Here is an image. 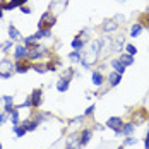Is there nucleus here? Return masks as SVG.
I'll list each match as a JSON object with an SVG mask.
<instances>
[{
  "label": "nucleus",
  "mask_w": 149,
  "mask_h": 149,
  "mask_svg": "<svg viewBox=\"0 0 149 149\" xmlns=\"http://www.w3.org/2000/svg\"><path fill=\"white\" fill-rule=\"evenodd\" d=\"M41 40V36H40V33H36V34H33V36H28L26 40H24V45L28 46H38V41Z\"/></svg>",
  "instance_id": "obj_8"
},
{
  "label": "nucleus",
  "mask_w": 149,
  "mask_h": 149,
  "mask_svg": "<svg viewBox=\"0 0 149 149\" xmlns=\"http://www.w3.org/2000/svg\"><path fill=\"white\" fill-rule=\"evenodd\" d=\"M111 67H113V69H115V72H118V74H123V72H125V65H123L118 58L111 60Z\"/></svg>",
  "instance_id": "obj_19"
},
{
  "label": "nucleus",
  "mask_w": 149,
  "mask_h": 149,
  "mask_svg": "<svg viewBox=\"0 0 149 149\" xmlns=\"http://www.w3.org/2000/svg\"><path fill=\"white\" fill-rule=\"evenodd\" d=\"M41 53H43V48H40V46H33L29 50V55H28V58L31 60H36L41 57Z\"/></svg>",
  "instance_id": "obj_15"
},
{
  "label": "nucleus",
  "mask_w": 149,
  "mask_h": 149,
  "mask_svg": "<svg viewBox=\"0 0 149 149\" xmlns=\"http://www.w3.org/2000/svg\"><path fill=\"white\" fill-rule=\"evenodd\" d=\"M72 48H74L75 52H81L84 48V40L82 38H75L74 41H72Z\"/></svg>",
  "instance_id": "obj_21"
},
{
  "label": "nucleus",
  "mask_w": 149,
  "mask_h": 149,
  "mask_svg": "<svg viewBox=\"0 0 149 149\" xmlns=\"http://www.w3.org/2000/svg\"><path fill=\"white\" fill-rule=\"evenodd\" d=\"M117 149H123V148H122V146H120V148H117Z\"/></svg>",
  "instance_id": "obj_38"
},
{
  "label": "nucleus",
  "mask_w": 149,
  "mask_h": 149,
  "mask_svg": "<svg viewBox=\"0 0 149 149\" xmlns=\"http://www.w3.org/2000/svg\"><path fill=\"white\" fill-rule=\"evenodd\" d=\"M3 101H5V104H12L14 103V98L12 96H3Z\"/></svg>",
  "instance_id": "obj_31"
},
{
  "label": "nucleus",
  "mask_w": 149,
  "mask_h": 149,
  "mask_svg": "<svg viewBox=\"0 0 149 149\" xmlns=\"http://www.w3.org/2000/svg\"><path fill=\"white\" fill-rule=\"evenodd\" d=\"M84 117H86V115H81V117H75V118L72 120V123H79V122H82V120H84Z\"/></svg>",
  "instance_id": "obj_34"
},
{
  "label": "nucleus",
  "mask_w": 149,
  "mask_h": 149,
  "mask_svg": "<svg viewBox=\"0 0 149 149\" xmlns=\"http://www.w3.org/2000/svg\"><path fill=\"white\" fill-rule=\"evenodd\" d=\"M10 46H12V41H9V43H7V45L3 46V50H5V52H7V50H9V48H10Z\"/></svg>",
  "instance_id": "obj_36"
},
{
  "label": "nucleus",
  "mask_w": 149,
  "mask_h": 149,
  "mask_svg": "<svg viewBox=\"0 0 149 149\" xmlns=\"http://www.w3.org/2000/svg\"><path fill=\"white\" fill-rule=\"evenodd\" d=\"M15 69V65L10 62L9 58L0 60V77L2 79H9L12 75V70Z\"/></svg>",
  "instance_id": "obj_1"
},
{
  "label": "nucleus",
  "mask_w": 149,
  "mask_h": 149,
  "mask_svg": "<svg viewBox=\"0 0 149 149\" xmlns=\"http://www.w3.org/2000/svg\"><path fill=\"white\" fill-rule=\"evenodd\" d=\"M28 55H29V48H28L26 45H19V46H15V50H14V57H15V60L28 58Z\"/></svg>",
  "instance_id": "obj_4"
},
{
  "label": "nucleus",
  "mask_w": 149,
  "mask_h": 149,
  "mask_svg": "<svg viewBox=\"0 0 149 149\" xmlns=\"http://www.w3.org/2000/svg\"><path fill=\"white\" fill-rule=\"evenodd\" d=\"M2 12H3V9H2V7H0V17H2V15H3V14H2Z\"/></svg>",
  "instance_id": "obj_37"
},
{
  "label": "nucleus",
  "mask_w": 149,
  "mask_h": 149,
  "mask_svg": "<svg viewBox=\"0 0 149 149\" xmlns=\"http://www.w3.org/2000/svg\"><path fill=\"white\" fill-rule=\"evenodd\" d=\"M135 144H137V139H135V137H130V135H129V137L125 139V146H135Z\"/></svg>",
  "instance_id": "obj_28"
},
{
  "label": "nucleus",
  "mask_w": 149,
  "mask_h": 149,
  "mask_svg": "<svg viewBox=\"0 0 149 149\" xmlns=\"http://www.w3.org/2000/svg\"><path fill=\"white\" fill-rule=\"evenodd\" d=\"M123 41H125V40H123V36H122V38H118V40L113 43V52H120V50L123 48Z\"/></svg>",
  "instance_id": "obj_25"
},
{
  "label": "nucleus",
  "mask_w": 149,
  "mask_h": 149,
  "mask_svg": "<svg viewBox=\"0 0 149 149\" xmlns=\"http://www.w3.org/2000/svg\"><path fill=\"white\" fill-rule=\"evenodd\" d=\"M9 36H10V40L14 41V40H17L19 38V31H17V28H14V26H9Z\"/></svg>",
  "instance_id": "obj_24"
},
{
  "label": "nucleus",
  "mask_w": 149,
  "mask_h": 149,
  "mask_svg": "<svg viewBox=\"0 0 149 149\" xmlns=\"http://www.w3.org/2000/svg\"><path fill=\"white\" fill-rule=\"evenodd\" d=\"M91 137H93V130H91V129H84V130L81 132V137H79L81 142H82V146H86V144L89 142Z\"/></svg>",
  "instance_id": "obj_13"
},
{
  "label": "nucleus",
  "mask_w": 149,
  "mask_h": 149,
  "mask_svg": "<svg viewBox=\"0 0 149 149\" xmlns=\"http://www.w3.org/2000/svg\"><path fill=\"white\" fill-rule=\"evenodd\" d=\"M118 60L125 65V67H129V65H132V63H134V55H130V53H120Z\"/></svg>",
  "instance_id": "obj_11"
},
{
  "label": "nucleus",
  "mask_w": 149,
  "mask_h": 149,
  "mask_svg": "<svg viewBox=\"0 0 149 149\" xmlns=\"http://www.w3.org/2000/svg\"><path fill=\"white\" fill-rule=\"evenodd\" d=\"M38 123H40V120H28V122H22V125L28 129V132L36 130V129H38Z\"/></svg>",
  "instance_id": "obj_18"
},
{
  "label": "nucleus",
  "mask_w": 149,
  "mask_h": 149,
  "mask_svg": "<svg viewBox=\"0 0 149 149\" xmlns=\"http://www.w3.org/2000/svg\"><path fill=\"white\" fill-rule=\"evenodd\" d=\"M69 86H70V81L65 79V77L58 79V82H57V89H58L60 93H65V91L69 89Z\"/></svg>",
  "instance_id": "obj_14"
},
{
  "label": "nucleus",
  "mask_w": 149,
  "mask_h": 149,
  "mask_svg": "<svg viewBox=\"0 0 149 149\" xmlns=\"http://www.w3.org/2000/svg\"><path fill=\"white\" fill-rule=\"evenodd\" d=\"M55 22H57L55 15L50 14V12H45V14L40 17L38 28H40V29H50V28H53V24H55Z\"/></svg>",
  "instance_id": "obj_2"
},
{
  "label": "nucleus",
  "mask_w": 149,
  "mask_h": 149,
  "mask_svg": "<svg viewBox=\"0 0 149 149\" xmlns=\"http://www.w3.org/2000/svg\"><path fill=\"white\" fill-rule=\"evenodd\" d=\"M118 28V22L115 21V19H110V21H106L103 24V31L104 33H113V31Z\"/></svg>",
  "instance_id": "obj_10"
},
{
  "label": "nucleus",
  "mask_w": 149,
  "mask_h": 149,
  "mask_svg": "<svg viewBox=\"0 0 149 149\" xmlns=\"http://www.w3.org/2000/svg\"><path fill=\"white\" fill-rule=\"evenodd\" d=\"M142 28H144V26H142L141 22H137V24H134V26L130 28V36H132V38H137V36H139V34L142 33Z\"/></svg>",
  "instance_id": "obj_20"
},
{
  "label": "nucleus",
  "mask_w": 149,
  "mask_h": 149,
  "mask_svg": "<svg viewBox=\"0 0 149 149\" xmlns=\"http://www.w3.org/2000/svg\"><path fill=\"white\" fill-rule=\"evenodd\" d=\"M148 135H149V127H148Z\"/></svg>",
  "instance_id": "obj_39"
},
{
  "label": "nucleus",
  "mask_w": 149,
  "mask_h": 149,
  "mask_svg": "<svg viewBox=\"0 0 149 149\" xmlns=\"http://www.w3.org/2000/svg\"><path fill=\"white\" fill-rule=\"evenodd\" d=\"M28 70H29V65L24 63V62H21V60H17V63H15V72H19V74H26Z\"/></svg>",
  "instance_id": "obj_16"
},
{
  "label": "nucleus",
  "mask_w": 149,
  "mask_h": 149,
  "mask_svg": "<svg viewBox=\"0 0 149 149\" xmlns=\"http://www.w3.org/2000/svg\"><path fill=\"white\" fill-rule=\"evenodd\" d=\"M134 130H135V123H134V122H127V123H123V125H122V134L127 135V137L134 134Z\"/></svg>",
  "instance_id": "obj_9"
},
{
  "label": "nucleus",
  "mask_w": 149,
  "mask_h": 149,
  "mask_svg": "<svg viewBox=\"0 0 149 149\" xmlns=\"http://www.w3.org/2000/svg\"><path fill=\"white\" fill-rule=\"evenodd\" d=\"M12 130H14V134L17 135V137H22V135H26V132H28V129L22 125V127H19V125H15V127H12Z\"/></svg>",
  "instance_id": "obj_22"
},
{
  "label": "nucleus",
  "mask_w": 149,
  "mask_h": 149,
  "mask_svg": "<svg viewBox=\"0 0 149 149\" xmlns=\"http://www.w3.org/2000/svg\"><path fill=\"white\" fill-rule=\"evenodd\" d=\"M69 58L72 60V62H81V60H82V55H81V53H79V52H72V53H69Z\"/></svg>",
  "instance_id": "obj_26"
},
{
  "label": "nucleus",
  "mask_w": 149,
  "mask_h": 149,
  "mask_svg": "<svg viewBox=\"0 0 149 149\" xmlns=\"http://www.w3.org/2000/svg\"><path fill=\"white\" fill-rule=\"evenodd\" d=\"M21 12H22V14H31V9L26 7V5H21Z\"/></svg>",
  "instance_id": "obj_32"
},
{
  "label": "nucleus",
  "mask_w": 149,
  "mask_h": 149,
  "mask_svg": "<svg viewBox=\"0 0 149 149\" xmlns=\"http://www.w3.org/2000/svg\"><path fill=\"white\" fill-rule=\"evenodd\" d=\"M29 106H33V101H31V96H28V98L24 100V103L21 104L19 108H29Z\"/></svg>",
  "instance_id": "obj_29"
},
{
  "label": "nucleus",
  "mask_w": 149,
  "mask_h": 149,
  "mask_svg": "<svg viewBox=\"0 0 149 149\" xmlns=\"http://www.w3.org/2000/svg\"><path fill=\"white\" fill-rule=\"evenodd\" d=\"M0 149H2V144H0Z\"/></svg>",
  "instance_id": "obj_41"
},
{
  "label": "nucleus",
  "mask_w": 149,
  "mask_h": 149,
  "mask_svg": "<svg viewBox=\"0 0 149 149\" xmlns=\"http://www.w3.org/2000/svg\"><path fill=\"white\" fill-rule=\"evenodd\" d=\"M93 111H94V104H93V106H89V108L86 110V113H84V115H91Z\"/></svg>",
  "instance_id": "obj_35"
},
{
  "label": "nucleus",
  "mask_w": 149,
  "mask_h": 149,
  "mask_svg": "<svg viewBox=\"0 0 149 149\" xmlns=\"http://www.w3.org/2000/svg\"><path fill=\"white\" fill-rule=\"evenodd\" d=\"M118 2H125V0H118Z\"/></svg>",
  "instance_id": "obj_40"
},
{
  "label": "nucleus",
  "mask_w": 149,
  "mask_h": 149,
  "mask_svg": "<svg viewBox=\"0 0 149 149\" xmlns=\"http://www.w3.org/2000/svg\"><path fill=\"white\" fill-rule=\"evenodd\" d=\"M91 79H93V84L94 86H101L103 84V81H104V77L101 75V72H93V75H91Z\"/></svg>",
  "instance_id": "obj_17"
},
{
  "label": "nucleus",
  "mask_w": 149,
  "mask_h": 149,
  "mask_svg": "<svg viewBox=\"0 0 149 149\" xmlns=\"http://www.w3.org/2000/svg\"><path fill=\"white\" fill-rule=\"evenodd\" d=\"M7 122V113H0V125Z\"/></svg>",
  "instance_id": "obj_33"
},
{
  "label": "nucleus",
  "mask_w": 149,
  "mask_h": 149,
  "mask_svg": "<svg viewBox=\"0 0 149 149\" xmlns=\"http://www.w3.org/2000/svg\"><path fill=\"white\" fill-rule=\"evenodd\" d=\"M10 120H12V127L19 125V108H14V111L10 113Z\"/></svg>",
  "instance_id": "obj_23"
},
{
  "label": "nucleus",
  "mask_w": 149,
  "mask_h": 149,
  "mask_svg": "<svg viewBox=\"0 0 149 149\" xmlns=\"http://www.w3.org/2000/svg\"><path fill=\"white\" fill-rule=\"evenodd\" d=\"M41 96H43V93H41V89H34V91H33V94H31V101H33V108H38V106L41 104Z\"/></svg>",
  "instance_id": "obj_6"
},
{
  "label": "nucleus",
  "mask_w": 149,
  "mask_h": 149,
  "mask_svg": "<svg viewBox=\"0 0 149 149\" xmlns=\"http://www.w3.org/2000/svg\"><path fill=\"white\" fill-rule=\"evenodd\" d=\"M82 148V142H81V139L77 137V135H70L69 139H67V146L65 149H81Z\"/></svg>",
  "instance_id": "obj_5"
},
{
  "label": "nucleus",
  "mask_w": 149,
  "mask_h": 149,
  "mask_svg": "<svg viewBox=\"0 0 149 149\" xmlns=\"http://www.w3.org/2000/svg\"><path fill=\"white\" fill-rule=\"evenodd\" d=\"M28 0H10V2H7V3H3V7L2 9H5V10H12L15 7H21V5H24Z\"/></svg>",
  "instance_id": "obj_7"
},
{
  "label": "nucleus",
  "mask_w": 149,
  "mask_h": 149,
  "mask_svg": "<svg viewBox=\"0 0 149 149\" xmlns=\"http://www.w3.org/2000/svg\"><path fill=\"white\" fill-rule=\"evenodd\" d=\"M33 69L38 72V74H43V72H46L48 70V65H41V63H36V65H33Z\"/></svg>",
  "instance_id": "obj_27"
},
{
  "label": "nucleus",
  "mask_w": 149,
  "mask_h": 149,
  "mask_svg": "<svg viewBox=\"0 0 149 149\" xmlns=\"http://www.w3.org/2000/svg\"><path fill=\"white\" fill-rule=\"evenodd\" d=\"M122 125H123V122H122L120 117H110V118L106 120V127L108 129H113L117 137L122 135Z\"/></svg>",
  "instance_id": "obj_3"
},
{
  "label": "nucleus",
  "mask_w": 149,
  "mask_h": 149,
  "mask_svg": "<svg viewBox=\"0 0 149 149\" xmlns=\"http://www.w3.org/2000/svg\"><path fill=\"white\" fill-rule=\"evenodd\" d=\"M127 53H130V55H135L137 53V48L134 45H127Z\"/></svg>",
  "instance_id": "obj_30"
},
{
  "label": "nucleus",
  "mask_w": 149,
  "mask_h": 149,
  "mask_svg": "<svg viewBox=\"0 0 149 149\" xmlns=\"http://www.w3.org/2000/svg\"><path fill=\"white\" fill-rule=\"evenodd\" d=\"M120 81H122V74H118V72H110L108 74V82H110V86H117Z\"/></svg>",
  "instance_id": "obj_12"
}]
</instances>
